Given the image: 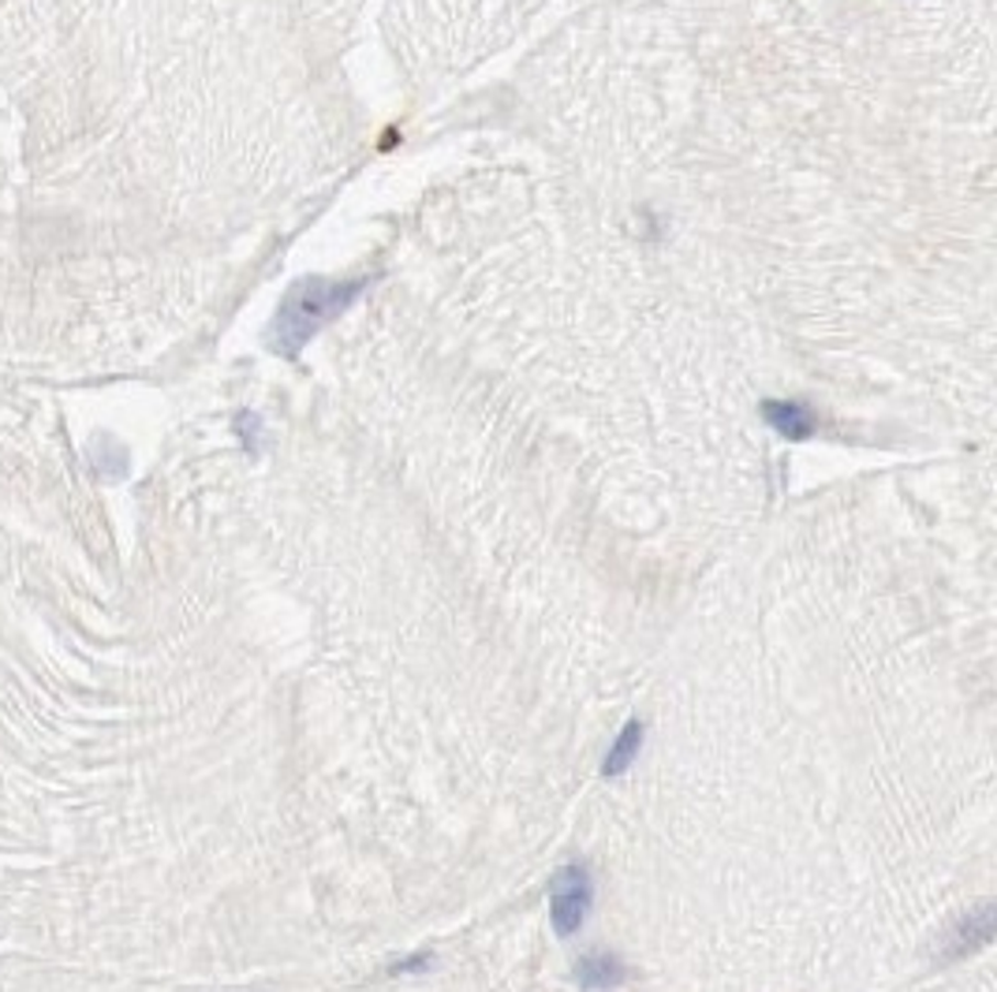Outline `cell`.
<instances>
[{"label":"cell","instance_id":"cell-1","mask_svg":"<svg viewBox=\"0 0 997 992\" xmlns=\"http://www.w3.org/2000/svg\"><path fill=\"white\" fill-rule=\"evenodd\" d=\"M590 900H595V884H590V873L583 866H564L557 877H553L550 888V918L553 929L561 937H572V933L583 929L590 911Z\"/></svg>","mask_w":997,"mask_h":992},{"label":"cell","instance_id":"cell-2","mask_svg":"<svg viewBox=\"0 0 997 992\" xmlns=\"http://www.w3.org/2000/svg\"><path fill=\"white\" fill-rule=\"evenodd\" d=\"M990 933H994V911L990 906H979V911L967 914V918L949 933V944L942 948V956L945 959H964L967 951L983 948V944L990 940Z\"/></svg>","mask_w":997,"mask_h":992},{"label":"cell","instance_id":"cell-3","mask_svg":"<svg viewBox=\"0 0 997 992\" xmlns=\"http://www.w3.org/2000/svg\"><path fill=\"white\" fill-rule=\"evenodd\" d=\"M576 981H579V989L606 992V989L624 985V967L617 962V956H587V959H579Z\"/></svg>","mask_w":997,"mask_h":992},{"label":"cell","instance_id":"cell-4","mask_svg":"<svg viewBox=\"0 0 997 992\" xmlns=\"http://www.w3.org/2000/svg\"><path fill=\"white\" fill-rule=\"evenodd\" d=\"M639 746H643V724L632 721V724L624 727V732H620V739L613 743V750H609V758H606V765H601V772H606V777H624L628 765L635 761Z\"/></svg>","mask_w":997,"mask_h":992},{"label":"cell","instance_id":"cell-5","mask_svg":"<svg viewBox=\"0 0 997 992\" xmlns=\"http://www.w3.org/2000/svg\"><path fill=\"white\" fill-rule=\"evenodd\" d=\"M769 419H774L777 430L788 433V437H807V433H811V422H807V414L796 411V408H769Z\"/></svg>","mask_w":997,"mask_h":992}]
</instances>
